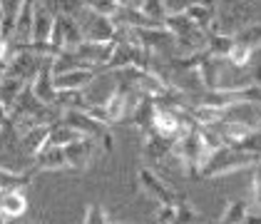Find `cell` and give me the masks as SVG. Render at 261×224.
<instances>
[{
	"label": "cell",
	"instance_id": "484cf974",
	"mask_svg": "<svg viewBox=\"0 0 261 224\" xmlns=\"http://www.w3.org/2000/svg\"><path fill=\"white\" fill-rule=\"evenodd\" d=\"M234 42L251 47L254 53L261 47V20H251L249 25H244L239 33H234Z\"/></svg>",
	"mask_w": 261,
	"mask_h": 224
},
{
	"label": "cell",
	"instance_id": "4fadbf2b",
	"mask_svg": "<svg viewBox=\"0 0 261 224\" xmlns=\"http://www.w3.org/2000/svg\"><path fill=\"white\" fill-rule=\"evenodd\" d=\"M33 160H35L33 167H30L33 175H40V172H58V169H62V167H67L62 147H55V144H45L42 152L38 155V157H33Z\"/></svg>",
	"mask_w": 261,
	"mask_h": 224
},
{
	"label": "cell",
	"instance_id": "74e56055",
	"mask_svg": "<svg viewBox=\"0 0 261 224\" xmlns=\"http://www.w3.org/2000/svg\"><path fill=\"white\" fill-rule=\"evenodd\" d=\"M256 182H261V157L254 162V182L251 184H256Z\"/></svg>",
	"mask_w": 261,
	"mask_h": 224
},
{
	"label": "cell",
	"instance_id": "ac0fdd59",
	"mask_svg": "<svg viewBox=\"0 0 261 224\" xmlns=\"http://www.w3.org/2000/svg\"><path fill=\"white\" fill-rule=\"evenodd\" d=\"M221 62L224 58H214V55H204V60L199 62V67H197V75H199L201 85H204V90H217L219 87V70H221Z\"/></svg>",
	"mask_w": 261,
	"mask_h": 224
},
{
	"label": "cell",
	"instance_id": "d590c367",
	"mask_svg": "<svg viewBox=\"0 0 261 224\" xmlns=\"http://www.w3.org/2000/svg\"><path fill=\"white\" fill-rule=\"evenodd\" d=\"M251 197H254V204L261 209V182L251 184Z\"/></svg>",
	"mask_w": 261,
	"mask_h": 224
},
{
	"label": "cell",
	"instance_id": "30bf717a",
	"mask_svg": "<svg viewBox=\"0 0 261 224\" xmlns=\"http://www.w3.org/2000/svg\"><path fill=\"white\" fill-rule=\"evenodd\" d=\"M55 15H58V13H55L47 3L35 0V5H33V40L50 42V30H53Z\"/></svg>",
	"mask_w": 261,
	"mask_h": 224
},
{
	"label": "cell",
	"instance_id": "836d02e7",
	"mask_svg": "<svg viewBox=\"0 0 261 224\" xmlns=\"http://www.w3.org/2000/svg\"><path fill=\"white\" fill-rule=\"evenodd\" d=\"M174 214H177V204H160L157 219L162 224H174Z\"/></svg>",
	"mask_w": 261,
	"mask_h": 224
},
{
	"label": "cell",
	"instance_id": "7c38bea8",
	"mask_svg": "<svg viewBox=\"0 0 261 224\" xmlns=\"http://www.w3.org/2000/svg\"><path fill=\"white\" fill-rule=\"evenodd\" d=\"M25 212H28V197L22 194V189H10L0 194V222L20 219Z\"/></svg>",
	"mask_w": 261,
	"mask_h": 224
},
{
	"label": "cell",
	"instance_id": "3957f363",
	"mask_svg": "<svg viewBox=\"0 0 261 224\" xmlns=\"http://www.w3.org/2000/svg\"><path fill=\"white\" fill-rule=\"evenodd\" d=\"M174 157L184 164V169L189 175H194L199 180V167L204 164V160L209 157L206 150H204V142H201V130L199 125L189 127L179 140L174 142Z\"/></svg>",
	"mask_w": 261,
	"mask_h": 224
},
{
	"label": "cell",
	"instance_id": "5bb4252c",
	"mask_svg": "<svg viewBox=\"0 0 261 224\" xmlns=\"http://www.w3.org/2000/svg\"><path fill=\"white\" fill-rule=\"evenodd\" d=\"M47 135H50V125H30L25 132H20V147L28 157H38L42 147L47 144Z\"/></svg>",
	"mask_w": 261,
	"mask_h": 224
},
{
	"label": "cell",
	"instance_id": "d6986e66",
	"mask_svg": "<svg viewBox=\"0 0 261 224\" xmlns=\"http://www.w3.org/2000/svg\"><path fill=\"white\" fill-rule=\"evenodd\" d=\"M62 20V47L65 53H72L82 40H85V33H82V25L77 18L72 15H60Z\"/></svg>",
	"mask_w": 261,
	"mask_h": 224
},
{
	"label": "cell",
	"instance_id": "277c9868",
	"mask_svg": "<svg viewBox=\"0 0 261 224\" xmlns=\"http://www.w3.org/2000/svg\"><path fill=\"white\" fill-rule=\"evenodd\" d=\"M42 62L45 58L40 55H35V53H30V50H20V47H13L10 45V58H8V67H5V75H10V78H18L22 82H30L35 80V75L40 72Z\"/></svg>",
	"mask_w": 261,
	"mask_h": 224
},
{
	"label": "cell",
	"instance_id": "ab89813d",
	"mask_svg": "<svg viewBox=\"0 0 261 224\" xmlns=\"http://www.w3.org/2000/svg\"><path fill=\"white\" fill-rule=\"evenodd\" d=\"M22 224H35V222H22Z\"/></svg>",
	"mask_w": 261,
	"mask_h": 224
},
{
	"label": "cell",
	"instance_id": "e575fe53",
	"mask_svg": "<svg viewBox=\"0 0 261 224\" xmlns=\"http://www.w3.org/2000/svg\"><path fill=\"white\" fill-rule=\"evenodd\" d=\"M97 142H100V147H102V152H105V155L115 152V135H112V130H110V127L102 132V137L97 140Z\"/></svg>",
	"mask_w": 261,
	"mask_h": 224
},
{
	"label": "cell",
	"instance_id": "52a82bcc",
	"mask_svg": "<svg viewBox=\"0 0 261 224\" xmlns=\"http://www.w3.org/2000/svg\"><path fill=\"white\" fill-rule=\"evenodd\" d=\"M100 75H102L100 67H77V70L55 72V87L58 90H85L90 82H95Z\"/></svg>",
	"mask_w": 261,
	"mask_h": 224
},
{
	"label": "cell",
	"instance_id": "4dcf8cb0",
	"mask_svg": "<svg viewBox=\"0 0 261 224\" xmlns=\"http://www.w3.org/2000/svg\"><path fill=\"white\" fill-rule=\"evenodd\" d=\"M251 58H254V50H251V47L234 42V47H231V53H229L226 60L231 62L234 67H246V65H251Z\"/></svg>",
	"mask_w": 261,
	"mask_h": 224
},
{
	"label": "cell",
	"instance_id": "d4e9b609",
	"mask_svg": "<svg viewBox=\"0 0 261 224\" xmlns=\"http://www.w3.org/2000/svg\"><path fill=\"white\" fill-rule=\"evenodd\" d=\"M25 87H28V82H22V80H18V78L5 75V78L0 80V105L13 107V102L18 100V95H20Z\"/></svg>",
	"mask_w": 261,
	"mask_h": 224
},
{
	"label": "cell",
	"instance_id": "44dd1931",
	"mask_svg": "<svg viewBox=\"0 0 261 224\" xmlns=\"http://www.w3.org/2000/svg\"><path fill=\"white\" fill-rule=\"evenodd\" d=\"M184 13L189 15V20L194 22L199 30L204 33H209L212 28H214V20H217V8H212V5H187L184 8Z\"/></svg>",
	"mask_w": 261,
	"mask_h": 224
},
{
	"label": "cell",
	"instance_id": "f546056e",
	"mask_svg": "<svg viewBox=\"0 0 261 224\" xmlns=\"http://www.w3.org/2000/svg\"><path fill=\"white\" fill-rule=\"evenodd\" d=\"M174 224H199V212L187 202L184 197H179L177 202V214H174Z\"/></svg>",
	"mask_w": 261,
	"mask_h": 224
},
{
	"label": "cell",
	"instance_id": "e0dca14e",
	"mask_svg": "<svg viewBox=\"0 0 261 224\" xmlns=\"http://www.w3.org/2000/svg\"><path fill=\"white\" fill-rule=\"evenodd\" d=\"M33 5H35V0H22L20 13H18V18H15L13 42H30L33 40Z\"/></svg>",
	"mask_w": 261,
	"mask_h": 224
},
{
	"label": "cell",
	"instance_id": "8d00e7d4",
	"mask_svg": "<svg viewBox=\"0 0 261 224\" xmlns=\"http://www.w3.org/2000/svg\"><path fill=\"white\" fill-rule=\"evenodd\" d=\"M187 5H212V8H217L219 0H184V8Z\"/></svg>",
	"mask_w": 261,
	"mask_h": 224
},
{
	"label": "cell",
	"instance_id": "9a60e30c",
	"mask_svg": "<svg viewBox=\"0 0 261 224\" xmlns=\"http://www.w3.org/2000/svg\"><path fill=\"white\" fill-rule=\"evenodd\" d=\"M154 112H157V102L149 95H142L140 100L135 102V107L129 110V117H132V125L140 130L142 135L152 130V120H154Z\"/></svg>",
	"mask_w": 261,
	"mask_h": 224
},
{
	"label": "cell",
	"instance_id": "5b68a950",
	"mask_svg": "<svg viewBox=\"0 0 261 224\" xmlns=\"http://www.w3.org/2000/svg\"><path fill=\"white\" fill-rule=\"evenodd\" d=\"M137 180H140L144 194H147V197H152L157 204H177V202H179L177 192H174L169 184L164 182V180H162V177L154 172V169H152V167H140Z\"/></svg>",
	"mask_w": 261,
	"mask_h": 224
},
{
	"label": "cell",
	"instance_id": "603a6c76",
	"mask_svg": "<svg viewBox=\"0 0 261 224\" xmlns=\"http://www.w3.org/2000/svg\"><path fill=\"white\" fill-rule=\"evenodd\" d=\"M33 172L25 169V172H13L8 167H0V192H10V189H22L33 182Z\"/></svg>",
	"mask_w": 261,
	"mask_h": 224
},
{
	"label": "cell",
	"instance_id": "d6a6232c",
	"mask_svg": "<svg viewBox=\"0 0 261 224\" xmlns=\"http://www.w3.org/2000/svg\"><path fill=\"white\" fill-rule=\"evenodd\" d=\"M82 224H110L107 219V212H105V207L102 204H87V209H85V217H82Z\"/></svg>",
	"mask_w": 261,
	"mask_h": 224
},
{
	"label": "cell",
	"instance_id": "1f68e13d",
	"mask_svg": "<svg viewBox=\"0 0 261 224\" xmlns=\"http://www.w3.org/2000/svg\"><path fill=\"white\" fill-rule=\"evenodd\" d=\"M53 10L60 13V15L80 18V13L85 10V3L82 0H53Z\"/></svg>",
	"mask_w": 261,
	"mask_h": 224
},
{
	"label": "cell",
	"instance_id": "f35d334b",
	"mask_svg": "<svg viewBox=\"0 0 261 224\" xmlns=\"http://www.w3.org/2000/svg\"><path fill=\"white\" fill-rule=\"evenodd\" d=\"M3 78H5V72H3V70H0V80H3Z\"/></svg>",
	"mask_w": 261,
	"mask_h": 224
},
{
	"label": "cell",
	"instance_id": "83f0119b",
	"mask_svg": "<svg viewBox=\"0 0 261 224\" xmlns=\"http://www.w3.org/2000/svg\"><path fill=\"white\" fill-rule=\"evenodd\" d=\"M231 147L239 150V152H249L254 157H261V127H254L246 137H241L239 142H234Z\"/></svg>",
	"mask_w": 261,
	"mask_h": 224
},
{
	"label": "cell",
	"instance_id": "2e32d148",
	"mask_svg": "<svg viewBox=\"0 0 261 224\" xmlns=\"http://www.w3.org/2000/svg\"><path fill=\"white\" fill-rule=\"evenodd\" d=\"M164 28L174 35V38H189V35H197V33H204L199 30L194 22L189 20V15L179 10V13H167L164 15Z\"/></svg>",
	"mask_w": 261,
	"mask_h": 224
},
{
	"label": "cell",
	"instance_id": "6da1fadb",
	"mask_svg": "<svg viewBox=\"0 0 261 224\" xmlns=\"http://www.w3.org/2000/svg\"><path fill=\"white\" fill-rule=\"evenodd\" d=\"M256 160L259 157H254L249 152H239V150H234L229 144H221L199 167V180H212V177H224V175L239 172L244 167H251Z\"/></svg>",
	"mask_w": 261,
	"mask_h": 224
},
{
	"label": "cell",
	"instance_id": "7402d4cb",
	"mask_svg": "<svg viewBox=\"0 0 261 224\" xmlns=\"http://www.w3.org/2000/svg\"><path fill=\"white\" fill-rule=\"evenodd\" d=\"M85 137L82 132H77L75 127H70V125H65L62 120L50 125V135H47V144H55V147H65V144L75 142V140H80Z\"/></svg>",
	"mask_w": 261,
	"mask_h": 224
},
{
	"label": "cell",
	"instance_id": "ffe728a7",
	"mask_svg": "<svg viewBox=\"0 0 261 224\" xmlns=\"http://www.w3.org/2000/svg\"><path fill=\"white\" fill-rule=\"evenodd\" d=\"M231 47H234V35H226V33H219V30H209L206 33V53L209 55H214V58H229V53H231Z\"/></svg>",
	"mask_w": 261,
	"mask_h": 224
},
{
	"label": "cell",
	"instance_id": "cb8c5ba5",
	"mask_svg": "<svg viewBox=\"0 0 261 224\" xmlns=\"http://www.w3.org/2000/svg\"><path fill=\"white\" fill-rule=\"evenodd\" d=\"M246 217H249V202L246 200H229L217 224H244Z\"/></svg>",
	"mask_w": 261,
	"mask_h": 224
},
{
	"label": "cell",
	"instance_id": "7a4b0ae2",
	"mask_svg": "<svg viewBox=\"0 0 261 224\" xmlns=\"http://www.w3.org/2000/svg\"><path fill=\"white\" fill-rule=\"evenodd\" d=\"M221 5H217V20L212 30H219L226 35H234L239 33L244 25H249L256 8L246 0H219Z\"/></svg>",
	"mask_w": 261,
	"mask_h": 224
},
{
	"label": "cell",
	"instance_id": "9c48e42d",
	"mask_svg": "<svg viewBox=\"0 0 261 224\" xmlns=\"http://www.w3.org/2000/svg\"><path fill=\"white\" fill-rule=\"evenodd\" d=\"M62 152H65V162H67V167L82 172V169H87V164L92 160L95 140H92V137H80V140H75V142L65 144Z\"/></svg>",
	"mask_w": 261,
	"mask_h": 224
},
{
	"label": "cell",
	"instance_id": "4316f807",
	"mask_svg": "<svg viewBox=\"0 0 261 224\" xmlns=\"http://www.w3.org/2000/svg\"><path fill=\"white\" fill-rule=\"evenodd\" d=\"M85 92L82 90H58L55 95V107L65 112V110H85Z\"/></svg>",
	"mask_w": 261,
	"mask_h": 224
},
{
	"label": "cell",
	"instance_id": "8992f818",
	"mask_svg": "<svg viewBox=\"0 0 261 224\" xmlns=\"http://www.w3.org/2000/svg\"><path fill=\"white\" fill-rule=\"evenodd\" d=\"M55 58H45L40 72L35 75V80L30 82L28 87L33 90V95L42 100L45 105H53L55 107V95H58V87H55V67H53Z\"/></svg>",
	"mask_w": 261,
	"mask_h": 224
},
{
	"label": "cell",
	"instance_id": "60d3db41",
	"mask_svg": "<svg viewBox=\"0 0 261 224\" xmlns=\"http://www.w3.org/2000/svg\"><path fill=\"white\" fill-rule=\"evenodd\" d=\"M117 3H120V0H117Z\"/></svg>",
	"mask_w": 261,
	"mask_h": 224
},
{
	"label": "cell",
	"instance_id": "8fae6325",
	"mask_svg": "<svg viewBox=\"0 0 261 224\" xmlns=\"http://www.w3.org/2000/svg\"><path fill=\"white\" fill-rule=\"evenodd\" d=\"M169 157H174V142L157 135L154 130L144 132V160H149L152 164H160Z\"/></svg>",
	"mask_w": 261,
	"mask_h": 224
},
{
	"label": "cell",
	"instance_id": "ba28073f",
	"mask_svg": "<svg viewBox=\"0 0 261 224\" xmlns=\"http://www.w3.org/2000/svg\"><path fill=\"white\" fill-rule=\"evenodd\" d=\"M60 120L65 125H70V127H75L85 137H92V140H100L102 132L110 127V125H102V122H97L95 117H90L85 110H65L60 115Z\"/></svg>",
	"mask_w": 261,
	"mask_h": 224
},
{
	"label": "cell",
	"instance_id": "f1b7e54d",
	"mask_svg": "<svg viewBox=\"0 0 261 224\" xmlns=\"http://www.w3.org/2000/svg\"><path fill=\"white\" fill-rule=\"evenodd\" d=\"M87 10L97 13V15H105V18H115L117 10H120V3L117 0H82Z\"/></svg>",
	"mask_w": 261,
	"mask_h": 224
}]
</instances>
